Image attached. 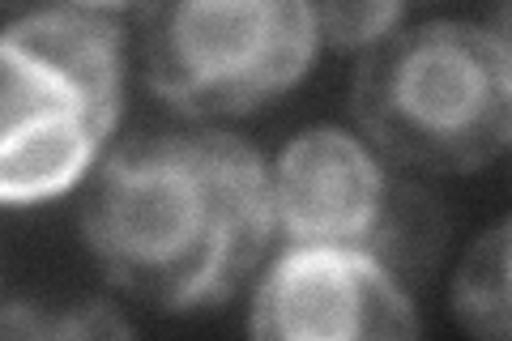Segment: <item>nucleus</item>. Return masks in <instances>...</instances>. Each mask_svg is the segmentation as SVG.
<instances>
[{"instance_id": "obj_1", "label": "nucleus", "mask_w": 512, "mask_h": 341, "mask_svg": "<svg viewBox=\"0 0 512 341\" xmlns=\"http://www.w3.org/2000/svg\"><path fill=\"white\" fill-rule=\"evenodd\" d=\"M265 158L218 128L137 133L90 171L82 239L120 295L188 316L222 307L274 243Z\"/></svg>"}, {"instance_id": "obj_2", "label": "nucleus", "mask_w": 512, "mask_h": 341, "mask_svg": "<svg viewBox=\"0 0 512 341\" xmlns=\"http://www.w3.org/2000/svg\"><path fill=\"white\" fill-rule=\"evenodd\" d=\"M124 5H47L0 35V201L64 197L99 167L124 107Z\"/></svg>"}, {"instance_id": "obj_3", "label": "nucleus", "mask_w": 512, "mask_h": 341, "mask_svg": "<svg viewBox=\"0 0 512 341\" xmlns=\"http://www.w3.org/2000/svg\"><path fill=\"white\" fill-rule=\"evenodd\" d=\"M350 116L402 171H483L512 150V60L483 22H406L359 56Z\"/></svg>"}, {"instance_id": "obj_4", "label": "nucleus", "mask_w": 512, "mask_h": 341, "mask_svg": "<svg viewBox=\"0 0 512 341\" xmlns=\"http://www.w3.org/2000/svg\"><path fill=\"white\" fill-rule=\"evenodd\" d=\"M269 180L286 248L367 256L397 282H427L448 248L444 201L338 124L295 133Z\"/></svg>"}, {"instance_id": "obj_5", "label": "nucleus", "mask_w": 512, "mask_h": 341, "mask_svg": "<svg viewBox=\"0 0 512 341\" xmlns=\"http://www.w3.org/2000/svg\"><path fill=\"white\" fill-rule=\"evenodd\" d=\"M141 73L188 120L248 116L274 103L320 52L316 5L299 0H192L141 5Z\"/></svg>"}, {"instance_id": "obj_6", "label": "nucleus", "mask_w": 512, "mask_h": 341, "mask_svg": "<svg viewBox=\"0 0 512 341\" xmlns=\"http://www.w3.org/2000/svg\"><path fill=\"white\" fill-rule=\"evenodd\" d=\"M248 341H423V320L380 261L286 248L252 295Z\"/></svg>"}, {"instance_id": "obj_7", "label": "nucleus", "mask_w": 512, "mask_h": 341, "mask_svg": "<svg viewBox=\"0 0 512 341\" xmlns=\"http://www.w3.org/2000/svg\"><path fill=\"white\" fill-rule=\"evenodd\" d=\"M448 307L466 341H512V214L461 252Z\"/></svg>"}, {"instance_id": "obj_8", "label": "nucleus", "mask_w": 512, "mask_h": 341, "mask_svg": "<svg viewBox=\"0 0 512 341\" xmlns=\"http://www.w3.org/2000/svg\"><path fill=\"white\" fill-rule=\"evenodd\" d=\"M0 337L5 341H137L128 320L103 299L64 307V312H47V307L9 299L5 320H0Z\"/></svg>"}, {"instance_id": "obj_9", "label": "nucleus", "mask_w": 512, "mask_h": 341, "mask_svg": "<svg viewBox=\"0 0 512 341\" xmlns=\"http://www.w3.org/2000/svg\"><path fill=\"white\" fill-rule=\"evenodd\" d=\"M402 22H406V5H384V0H367V5H316L320 43L338 47V52H372Z\"/></svg>"}, {"instance_id": "obj_10", "label": "nucleus", "mask_w": 512, "mask_h": 341, "mask_svg": "<svg viewBox=\"0 0 512 341\" xmlns=\"http://www.w3.org/2000/svg\"><path fill=\"white\" fill-rule=\"evenodd\" d=\"M483 26H487V35L504 47V56L512 60V5H500V9H491L487 18H483Z\"/></svg>"}]
</instances>
